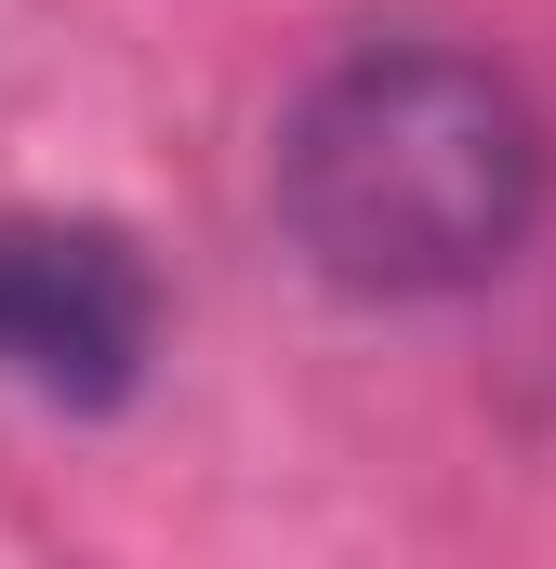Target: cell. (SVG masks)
<instances>
[{
  "label": "cell",
  "instance_id": "cell-1",
  "mask_svg": "<svg viewBox=\"0 0 556 569\" xmlns=\"http://www.w3.org/2000/svg\"><path fill=\"white\" fill-rule=\"evenodd\" d=\"M278 212L305 266L345 291H464L530 239L544 133L504 67L437 53V40H371L291 107Z\"/></svg>",
  "mask_w": 556,
  "mask_h": 569
},
{
  "label": "cell",
  "instance_id": "cell-2",
  "mask_svg": "<svg viewBox=\"0 0 556 569\" xmlns=\"http://www.w3.org/2000/svg\"><path fill=\"white\" fill-rule=\"evenodd\" d=\"M159 345V279L120 226L0 212V371L53 411H120Z\"/></svg>",
  "mask_w": 556,
  "mask_h": 569
}]
</instances>
